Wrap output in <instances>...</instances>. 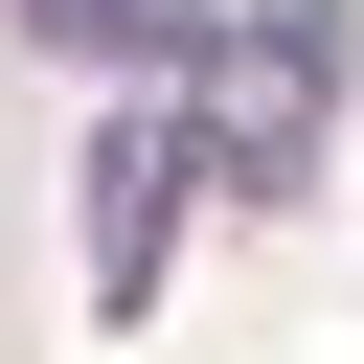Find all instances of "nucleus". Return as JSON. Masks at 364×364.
<instances>
[{
	"label": "nucleus",
	"instance_id": "2",
	"mask_svg": "<svg viewBox=\"0 0 364 364\" xmlns=\"http://www.w3.org/2000/svg\"><path fill=\"white\" fill-rule=\"evenodd\" d=\"M182 182H205V136H114V159H91V296H114V318L159 296V250H182Z\"/></svg>",
	"mask_w": 364,
	"mask_h": 364
},
{
	"label": "nucleus",
	"instance_id": "3",
	"mask_svg": "<svg viewBox=\"0 0 364 364\" xmlns=\"http://www.w3.org/2000/svg\"><path fill=\"white\" fill-rule=\"evenodd\" d=\"M46 46H182V0H46Z\"/></svg>",
	"mask_w": 364,
	"mask_h": 364
},
{
	"label": "nucleus",
	"instance_id": "1",
	"mask_svg": "<svg viewBox=\"0 0 364 364\" xmlns=\"http://www.w3.org/2000/svg\"><path fill=\"white\" fill-rule=\"evenodd\" d=\"M318 91H341V46H318V23H250L228 91H205V182H296V159H318Z\"/></svg>",
	"mask_w": 364,
	"mask_h": 364
}]
</instances>
